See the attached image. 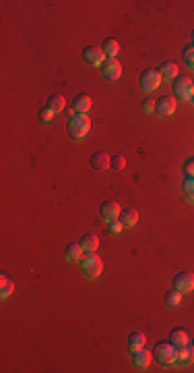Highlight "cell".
Listing matches in <instances>:
<instances>
[{
    "label": "cell",
    "instance_id": "12",
    "mask_svg": "<svg viewBox=\"0 0 194 373\" xmlns=\"http://www.w3.org/2000/svg\"><path fill=\"white\" fill-rule=\"evenodd\" d=\"M190 363H194V346H192V344L178 346L176 365H190Z\"/></svg>",
    "mask_w": 194,
    "mask_h": 373
},
{
    "label": "cell",
    "instance_id": "19",
    "mask_svg": "<svg viewBox=\"0 0 194 373\" xmlns=\"http://www.w3.org/2000/svg\"><path fill=\"white\" fill-rule=\"evenodd\" d=\"M122 224H124V228L128 226H135L137 224V220H139V211L135 209V207H126V209H122V214H120V218H118Z\"/></svg>",
    "mask_w": 194,
    "mask_h": 373
},
{
    "label": "cell",
    "instance_id": "14",
    "mask_svg": "<svg viewBox=\"0 0 194 373\" xmlns=\"http://www.w3.org/2000/svg\"><path fill=\"white\" fill-rule=\"evenodd\" d=\"M169 342L173 346H184V344H190V336H188V332L186 330H180V328H173L169 332Z\"/></svg>",
    "mask_w": 194,
    "mask_h": 373
},
{
    "label": "cell",
    "instance_id": "21",
    "mask_svg": "<svg viewBox=\"0 0 194 373\" xmlns=\"http://www.w3.org/2000/svg\"><path fill=\"white\" fill-rule=\"evenodd\" d=\"M101 50H104L106 58H116V56H118V52H120V44L116 42L114 37H108L106 42L101 44Z\"/></svg>",
    "mask_w": 194,
    "mask_h": 373
},
{
    "label": "cell",
    "instance_id": "31",
    "mask_svg": "<svg viewBox=\"0 0 194 373\" xmlns=\"http://www.w3.org/2000/svg\"><path fill=\"white\" fill-rule=\"evenodd\" d=\"M153 110H155V102L153 100H145L142 102V112H153Z\"/></svg>",
    "mask_w": 194,
    "mask_h": 373
},
{
    "label": "cell",
    "instance_id": "13",
    "mask_svg": "<svg viewBox=\"0 0 194 373\" xmlns=\"http://www.w3.org/2000/svg\"><path fill=\"white\" fill-rule=\"evenodd\" d=\"M91 166H93L95 170H108L111 166V158L106 154V152H95L93 156H91Z\"/></svg>",
    "mask_w": 194,
    "mask_h": 373
},
{
    "label": "cell",
    "instance_id": "7",
    "mask_svg": "<svg viewBox=\"0 0 194 373\" xmlns=\"http://www.w3.org/2000/svg\"><path fill=\"white\" fill-rule=\"evenodd\" d=\"M101 73H104V77L110 79V81H116L122 75V65L116 58H106V63L101 65Z\"/></svg>",
    "mask_w": 194,
    "mask_h": 373
},
{
    "label": "cell",
    "instance_id": "34",
    "mask_svg": "<svg viewBox=\"0 0 194 373\" xmlns=\"http://www.w3.org/2000/svg\"><path fill=\"white\" fill-rule=\"evenodd\" d=\"M190 344H192V346H194V340H192V342H190Z\"/></svg>",
    "mask_w": 194,
    "mask_h": 373
},
{
    "label": "cell",
    "instance_id": "32",
    "mask_svg": "<svg viewBox=\"0 0 194 373\" xmlns=\"http://www.w3.org/2000/svg\"><path fill=\"white\" fill-rule=\"evenodd\" d=\"M190 102L194 104V87H192V100H190Z\"/></svg>",
    "mask_w": 194,
    "mask_h": 373
},
{
    "label": "cell",
    "instance_id": "3",
    "mask_svg": "<svg viewBox=\"0 0 194 373\" xmlns=\"http://www.w3.org/2000/svg\"><path fill=\"white\" fill-rule=\"evenodd\" d=\"M155 359L161 363V365H176V355L178 348L171 344V342H157L155 350H153Z\"/></svg>",
    "mask_w": 194,
    "mask_h": 373
},
{
    "label": "cell",
    "instance_id": "23",
    "mask_svg": "<svg viewBox=\"0 0 194 373\" xmlns=\"http://www.w3.org/2000/svg\"><path fill=\"white\" fill-rule=\"evenodd\" d=\"M163 301H166L167 307H178L182 303V292L178 288H171L166 292V297H163Z\"/></svg>",
    "mask_w": 194,
    "mask_h": 373
},
{
    "label": "cell",
    "instance_id": "9",
    "mask_svg": "<svg viewBox=\"0 0 194 373\" xmlns=\"http://www.w3.org/2000/svg\"><path fill=\"white\" fill-rule=\"evenodd\" d=\"M176 98H171V96H161L157 102H155V112L161 114V116H169L176 112Z\"/></svg>",
    "mask_w": 194,
    "mask_h": 373
},
{
    "label": "cell",
    "instance_id": "6",
    "mask_svg": "<svg viewBox=\"0 0 194 373\" xmlns=\"http://www.w3.org/2000/svg\"><path fill=\"white\" fill-rule=\"evenodd\" d=\"M83 58H85V63L93 65V67H101L106 63V54H104V50H101V46H87L83 50Z\"/></svg>",
    "mask_w": 194,
    "mask_h": 373
},
{
    "label": "cell",
    "instance_id": "15",
    "mask_svg": "<svg viewBox=\"0 0 194 373\" xmlns=\"http://www.w3.org/2000/svg\"><path fill=\"white\" fill-rule=\"evenodd\" d=\"M83 253H85V251H83V247H81L79 243H70V245L66 247V251H64L66 259H68V261H75V264H81V259L85 257Z\"/></svg>",
    "mask_w": 194,
    "mask_h": 373
},
{
    "label": "cell",
    "instance_id": "1",
    "mask_svg": "<svg viewBox=\"0 0 194 373\" xmlns=\"http://www.w3.org/2000/svg\"><path fill=\"white\" fill-rule=\"evenodd\" d=\"M91 131V118L87 114H77L75 118L68 120V135L75 141H83L87 133Z\"/></svg>",
    "mask_w": 194,
    "mask_h": 373
},
{
    "label": "cell",
    "instance_id": "26",
    "mask_svg": "<svg viewBox=\"0 0 194 373\" xmlns=\"http://www.w3.org/2000/svg\"><path fill=\"white\" fill-rule=\"evenodd\" d=\"M182 58H184V63H186L188 68H194V44L188 46V48H184Z\"/></svg>",
    "mask_w": 194,
    "mask_h": 373
},
{
    "label": "cell",
    "instance_id": "22",
    "mask_svg": "<svg viewBox=\"0 0 194 373\" xmlns=\"http://www.w3.org/2000/svg\"><path fill=\"white\" fill-rule=\"evenodd\" d=\"M159 75H161V79H166V81H171V79L178 77V65L176 63H163L161 68H159Z\"/></svg>",
    "mask_w": 194,
    "mask_h": 373
},
{
    "label": "cell",
    "instance_id": "10",
    "mask_svg": "<svg viewBox=\"0 0 194 373\" xmlns=\"http://www.w3.org/2000/svg\"><path fill=\"white\" fill-rule=\"evenodd\" d=\"M99 214H101V218H104L106 222H114V220L120 218L122 207L116 203V201H104L101 207H99Z\"/></svg>",
    "mask_w": 194,
    "mask_h": 373
},
{
    "label": "cell",
    "instance_id": "27",
    "mask_svg": "<svg viewBox=\"0 0 194 373\" xmlns=\"http://www.w3.org/2000/svg\"><path fill=\"white\" fill-rule=\"evenodd\" d=\"M184 197L188 201H194V178H186L184 180Z\"/></svg>",
    "mask_w": 194,
    "mask_h": 373
},
{
    "label": "cell",
    "instance_id": "5",
    "mask_svg": "<svg viewBox=\"0 0 194 373\" xmlns=\"http://www.w3.org/2000/svg\"><path fill=\"white\" fill-rule=\"evenodd\" d=\"M173 288H178L182 295L184 292H192L194 290V271H180V274L173 278Z\"/></svg>",
    "mask_w": 194,
    "mask_h": 373
},
{
    "label": "cell",
    "instance_id": "30",
    "mask_svg": "<svg viewBox=\"0 0 194 373\" xmlns=\"http://www.w3.org/2000/svg\"><path fill=\"white\" fill-rule=\"evenodd\" d=\"M122 230H124V224H122L120 220H114V222H110V233H111V235H120Z\"/></svg>",
    "mask_w": 194,
    "mask_h": 373
},
{
    "label": "cell",
    "instance_id": "25",
    "mask_svg": "<svg viewBox=\"0 0 194 373\" xmlns=\"http://www.w3.org/2000/svg\"><path fill=\"white\" fill-rule=\"evenodd\" d=\"M54 116H56V112L54 110H50L48 106H44L42 110H39V123L42 125H50L54 120Z\"/></svg>",
    "mask_w": 194,
    "mask_h": 373
},
{
    "label": "cell",
    "instance_id": "29",
    "mask_svg": "<svg viewBox=\"0 0 194 373\" xmlns=\"http://www.w3.org/2000/svg\"><path fill=\"white\" fill-rule=\"evenodd\" d=\"M184 174H186V178H194V158H188L184 162Z\"/></svg>",
    "mask_w": 194,
    "mask_h": 373
},
{
    "label": "cell",
    "instance_id": "20",
    "mask_svg": "<svg viewBox=\"0 0 194 373\" xmlns=\"http://www.w3.org/2000/svg\"><path fill=\"white\" fill-rule=\"evenodd\" d=\"M46 106H48L50 110H54L56 114H58V112H64V110H66V100H64V96L56 94V96H52V98H48Z\"/></svg>",
    "mask_w": 194,
    "mask_h": 373
},
{
    "label": "cell",
    "instance_id": "28",
    "mask_svg": "<svg viewBox=\"0 0 194 373\" xmlns=\"http://www.w3.org/2000/svg\"><path fill=\"white\" fill-rule=\"evenodd\" d=\"M126 168V158L124 156H111V170H124Z\"/></svg>",
    "mask_w": 194,
    "mask_h": 373
},
{
    "label": "cell",
    "instance_id": "18",
    "mask_svg": "<svg viewBox=\"0 0 194 373\" xmlns=\"http://www.w3.org/2000/svg\"><path fill=\"white\" fill-rule=\"evenodd\" d=\"M91 98L89 96H85V94H81V96H77L75 98V102H73V108L77 110V114H87L89 110H91Z\"/></svg>",
    "mask_w": 194,
    "mask_h": 373
},
{
    "label": "cell",
    "instance_id": "17",
    "mask_svg": "<svg viewBox=\"0 0 194 373\" xmlns=\"http://www.w3.org/2000/svg\"><path fill=\"white\" fill-rule=\"evenodd\" d=\"M79 245L83 247L85 253H95L97 247H99V238H97L95 235H85V237H81Z\"/></svg>",
    "mask_w": 194,
    "mask_h": 373
},
{
    "label": "cell",
    "instance_id": "2",
    "mask_svg": "<svg viewBox=\"0 0 194 373\" xmlns=\"http://www.w3.org/2000/svg\"><path fill=\"white\" fill-rule=\"evenodd\" d=\"M81 270H83V274L91 280H95L101 276V271H104V261L99 259L97 253H87L83 259H81Z\"/></svg>",
    "mask_w": 194,
    "mask_h": 373
},
{
    "label": "cell",
    "instance_id": "33",
    "mask_svg": "<svg viewBox=\"0 0 194 373\" xmlns=\"http://www.w3.org/2000/svg\"><path fill=\"white\" fill-rule=\"evenodd\" d=\"M192 44H194V32H192Z\"/></svg>",
    "mask_w": 194,
    "mask_h": 373
},
{
    "label": "cell",
    "instance_id": "11",
    "mask_svg": "<svg viewBox=\"0 0 194 373\" xmlns=\"http://www.w3.org/2000/svg\"><path fill=\"white\" fill-rule=\"evenodd\" d=\"M151 359H153V352H149L147 348H139L132 352V363H135V367H139V369H147L151 365Z\"/></svg>",
    "mask_w": 194,
    "mask_h": 373
},
{
    "label": "cell",
    "instance_id": "16",
    "mask_svg": "<svg viewBox=\"0 0 194 373\" xmlns=\"http://www.w3.org/2000/svg\"><path fill=\"white\" fill-rule=\"evenodd\" d=\"M145 344H147V336L142 334V332H132V334L128 336V348H130V352H135L139 348H145Z\"/></svg>",
    "mask_w": 194,
    "mask_h": 373
},
{
    "label": "cell",
    "instance_id": "8",
    "mask_svg": "<svg viewBox=\"0 0 194 373\" xmlns=\"http://www.w3.org/2000/svg\"><path fill=\"white\" fill-rule=\"evenodd\" d=\"M161 83V75L159 70H145V73L140 75V87L145 89V92H153V89H157Z\"/></svg>",
    "mask_w": 194,
    "mask_h": 373
},
{
    "label": "cell",
    "instance_id": "24",
    "mask_svg": "<svg viewBox=\"0 0 194 373\" xmlns=\"http://www.w3.org/2000/svg\"><path fill=\"white\" fill-rule=\"evenodd\" d=\"M13 290H15L13 280H8L6 276H0V297H2V299H8V297L13 295Z\"/></svg>",
    "mask_w": 194,
    "mask_h": 373
},
{
    "label": "cell",
    "instance_id": "4",
    "mask_svg": "<svg viewBox=\"0 0 194 373\" xmlns=\"http://www.w3.org/2000/svg\"><path fill=\"white\" fill-rule=\"evenodd\" d=\"M192 87H194V83L188 75H178L173 79V94H176L180 100H184V102H186V100H192Z\"/></svg>",
    "mask_w": 194,
    "mask_h": 373
}]
</instances>
